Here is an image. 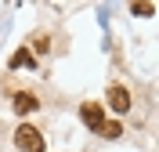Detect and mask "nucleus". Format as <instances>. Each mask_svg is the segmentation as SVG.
<instances>
[{
	"instance_id": "nucleus-1",
	"label": "nucleus",
	"mask_w": 159,
	"mask_h": 152,
	"mask_svg": "<svg viewBox=\"0 0 159 152\" xmlns=\"http://www.w3.org/2000/svg\"><path fill=\"white\" fill-rule=\"evenodd\" d=\"M15 145H18L22 152H43V149H47L40 127H33V123H22L18 131H15Z\"/></svg>"
},
{
	"instance_id": "nucleus-2",
	"label": "nucleus",
	"mask_w": 159,
	"mask_h": 152,
	"mask_svg": "<svg viewBox=\"0 0 159 152\" xmlns=\"http://www.w3.org/2000/svg\"><path fill=\"white\" fill-rule=\"evenodd\" d=\"M80 116H83V123H87L94 134H98L101 123H105V109H101V101H87V105L80 109Z\"/></svg>"
},
{
	"instance_id": "nucleus-3",
	"label": "nucleus",
	"mask_w": 159,
	"mask_h": 152,
	"mask_svg": "<svg viewBox=\"0 0 159 152\" xmlns=\"http://www.w3.org/2000/svg\"><path fill=\"white\" fill-rule=\"evenodd\" d=\"M105 101H109V109L127 112V109H130V91H127V87H119V83H112L109 94H105Z\"/></svg>"
},
{
	"instance_id": "nucleus-4",
	"label": "nucleus",
	"mask_w": 159,
	"mask_h": 152,
	"mask_svg": "<svg viewBox=\"0 0 159 152\" xmlns=\"http://www.w3.org/2000/svg\"><path fill=\"white\" fill-rule=\"evenodd\" d=\"M40 101H36V94H29V91H18L15 94V112H33Z\"/></svg>"
},
{
	"instance_id": "nucleus-5",
	"label": "nucleus",
	"mask_w": 159,
	"mask_h": 152,
	"mask_svg": "<svg viewBox=\"0 0 159 152\" xmlns=\"http://www.w3.org/2000/svg\"><path fill=\"white\" fill-rule=\"evenodd\" d=\"M98 134H101V138H119V134H123V127H119V123H112V120H105Z\"/></svg>"
},
{
	"instance_id": "nucleus-6",
	"label": "nucleus",
	"mask_w": 159,
	"mask_h": 152,
	"mask_svg": "<svg viewBox=\"0 0 159 152\" xmlns=\"http://www.w3.org/2000/svg\"><path fill=\"white\" fill-rule=\"evenodd\" d=\"M29 62H33L29 51H15V54H11V65H29Z\"/></svg>"
},
{
	"instance_id": "nucleus-7",
	"label": "nucleus",
	"mask_w": 159,
	"mask_h": 152,
	"mask_svg": "<svg viewBox=\"0 0 159 152\" xmlns=\"http://www.w3.org/2000/svg\"><path fill=\"white\" fill-rule=\"evenodd\" d=\"M152 11H156L152 4H134V15H152Z\"/></svg>"
}]
</instances>
